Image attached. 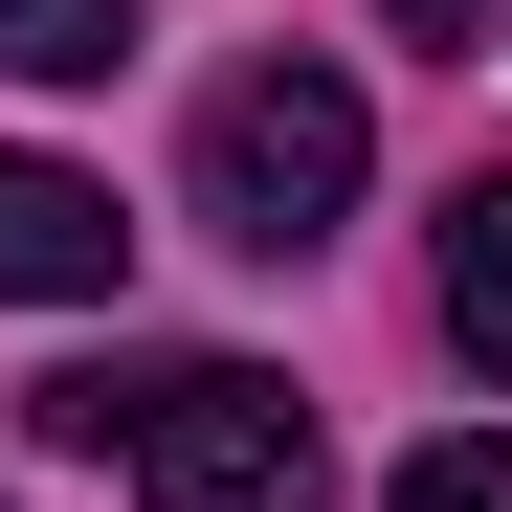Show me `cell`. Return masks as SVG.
<instances>
[{
	"label": "cell",
	"mask_w": 512,
	"mask_h": 512,
	"mask_svg": "<svg viewBox=\"0 0 512 512\" xmlns=\"http://www.w3.org/2000/svg\"><path fill=\"white\" fill-rule=\"evenodd\" d=\"M357 156H379V112H357V67H312V45H268V67H223L201 90V245H245V268H312L334 245V201H357Z\"/></svg>",
	"instance_id": "cell-1"
},
{
	"label": "cell",
	"mask_w": 512,
	"mask_h": 512,
	"mask_svg": "<svg viewBox=\"0 0 512 512\" xmlns=\"http://www.w3.org/2000/svg\"><path fill=\"white\" fill-rule=\"evenodd\" d=\"M134 490L156 512H334V446H312V401L268 357H134Z\"/></svg>",
	"instance_id": "cell-2"
},
{
	"label": "cell",
	"mask_w": 512,
	"mask_h": 512,
	"mask_svg": "<svg viewBox=\"0 0 512 512\" xmlns=\"http://www.w3.org/2000/svg\"><path fill=\"white\" fill-rule=\"evenodd\" d=\"M112 268H134L112 179H67V156H0V312H90Z\"/></svg>",
	"instance_id": "cell-3"
},
{
	"label": "cell",
	"mask_w": 512,
	"mask_h": 512,
	"mask_svg": "<svg viewBox=\"0 0 512 512\" xmlns=\"http://www.w3.org/2000/svg\"><path fill=\"white\" fill-rule=\"evenodd\" d=\"M446 357H468V379H512V156L446 201Z\"/></svg>",
	"instance_id": "cell-4"
},
{
	"label": "cell",
	"mask_w": 512,
	"mask_h": 512,
	"mask_svg": "<svg viewBox=\"0 0 512 512\" xmlns=\"http://www.w3.org/2000/svg\"><path fill=\"white\" fill-rule=\"evenodd\" d=\"M112 45H134V0H0V67H23V90H90Z\"/></svg>",
	"instance_id": "cell-5"
},
{
	"label": "cell",
	"mask_w": 512,
	"mask_h": 512,
	"mask_svg": "<svg viewBox=\"0 0 512 512\" xmlns=\"http://www.w3.org/2000/svg\"><path fill=\"white\" fill-rule=\"evenodd\" d=\"M379 512H512V446H490V423H446V446H401Z\"/></svg>",
	"instance_id": "cell-6"
},
{
	"label": "cell",
	"mask_w": 512,
	"mask_h": 512,
	"mask_svg": "<svg viewBox=\"0 0 512 512\" xmlns=\"http://www.w3.org/2000/svg\"><path fill=\"white\" fill-rule=\"evenodd\" d=\"M379 23H401V45H446V67H468V45H490V0H379Z\"/></svg>",
	"instance_id": "cell-7"
}]
</instances>
